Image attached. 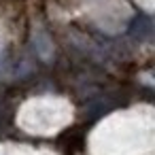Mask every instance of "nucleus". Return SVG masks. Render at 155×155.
Masks as SVG:
<instances>
[{
	"mask_svg": "<svg viewBox=\"0 0 155 155\" xmlns=\"http://www.w3.org/2000/svg\"><path fill=\"white\" fill-rule=\"evenodd\" d=\"M130 36L136 41H151L153 38V19L149 15H136L127 28Z\"/></svg>",
	"mask_w": 155,
	"mask_h": 155,
	"instance_id": "f257e3e1",
	"label": "nucleus"
}]
</instances>
